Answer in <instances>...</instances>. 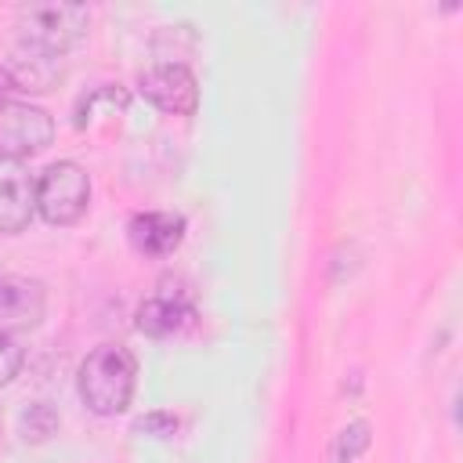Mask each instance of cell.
I'll return each mask as SVG.
<instances>
[{
    "mask_svg": "<svg viewBox=\"0 0 463 463\" xmlns=\"http://www.w3.org/2000/svg\"><path fill=\"white\" fill-rule=\"evenodd\" d=\"M174 427H177V420L166 416V412H152V416H141V420L134 423V430H148V434H156V438L174 434Z\"/></svg>",
    "mask_w": 463,
    "mask_h": 463,
    "instance_id": "4fadbf2b",
    "label": "cell"
},
{
    "mask_svg": "<svg viewBox=\"0 0 463 463\" xmlns=\"http://www.w3.org/2000/svg\"><path fill=\"white\" fill-rule=\"evenodd\" d=\"M130 246L145 257H166L181 246L184 239V217L174 210H145L130 217Z\"/></svg>",
    "mask_w": 463,
    "mask_h": 463,
    "instance_id": "ba28073f",
    "label": "cell"
},
{
    "mask_svg": "<svg viewBox=\"0 0 463 463\" xmlns=\"http://www.w3.org/2000/svg\"><path fill=\"white\" fill-rule=\"evenodd\" d=\"M22 362H25V351L18 347V340L11 333H0V387H7L22 373Z\"/></svg>",
    "mask_w": 463,
    "mask_h": 463,
    "instance_id": "7c38bea8",
    "label": "cell"
},
{
    "mask_svg": "<svg viewBox=\"0 0 463 463\" xmlns=\"http://www.w3.org/2000/svg\"><path fill=\"white\" fill-rule=\"evenodd\" d=\"M90 203V177L80 163L58 159L36 177V213L47 224H76Z\"/></svg>",
    "mask_w": 463,
    "mask_h": 463,
    "instance_id": "3957f363",
    "label": "cell"
},
{
    "mask_svg": "<svg viewBox=\"0 0 463 463\" xmlns=\"http://www.w3.org/2000/svg\"><path fill=\"white\" fill-rule=\"evenodd\" d=\"M54 141V119L29 101L0 98V156L25 159Z\"/></svg>",
    "mask_w": 463,
    "mask_h": 463,
    "instance_id": "277c9868",
    "label": "cell"
},
{
    "mask_svg": "<svg viewBox=\"0 0 463 463\" xmlns=\"http://www.w3.org/2000/svg\"><path fill=\"white\" fill-rule=\"evenodd\" d=\"M373 441V427L365 420H351L336 438H333V449H329V459L333 463H354Z\"/></svg>",
    "mask_w": 463,
    "mask_h": 463,
    "instance_id": "30bf717a",
    "label": "cell"
},
{
    "mask_svg": "<svg viewBox=\"0 0 463 463\" xmlns=\"http://www.w3.org/2000/svg\"><path fill=\"white\" fill-rule=\"evenodd\" d=\"M83 405L94 416H119L137 387V358L123 344H98L76 373Z\"/></svg>",
    "mask_w": 463,
    "mask_h": 463,
    "instance_id": "6da1fadb",
    "label": "cell"
},
{
    "mask_svg": "<svg viewBox=\"0 0 463 463\" xmlns=\"http://www.w3.org/2000/svg\"><path fill=\"white\" fill-rule=\"evenodd\" d=\"M36 213V177L22 159L0 156V232L18 235Z\"/></svg>",
    "mask_w": 463,
    "mask_h": 463,
    "instance_id": "8992f818",
    "label": "cell"
},
{
    "mask_svg": "<svg viewBox=\"0 0 463 463\" xmlns=\"http://www.w3.org/2000/svg\"><path fill=\"white\" fill-rule=\"evenodd\" d=\"M58 430V412L51 402H33L25 412H22V438L25 441H43Z\"/></svg>",
    "mask_w": 463,
    "mask_h": 463,
    "instance_id": "8fae6325",
    "label": "cell"
},
{
    "mask_svg": "<svg viewBox=\"0 0 463 463\" xmlns=\"http://www.w3.org/2000/svg\"><path fill=\"white\" fill-rule=\"evenodd\" d=\"M137 90L148 105L170 116H192L199 109V83L184 61H156L137 76Z\"/></svg>",
    "mask_w": 463,
    "mask_h": 463,
    "instance_id": "5b68a950",
    "label": "cell"
},
{
    "mask_svg": "<svg viewBox=\"0 0 463 463\" xmlns=\"http://www.w3.org/2000/svg\"><path fill=\"white\" fill-rule=\"evenodd\" d=\"M47 315V289L29 275H0V333L36 329Z\"/></svg>",
    "mask_w": 463,
    "mask_h": 463,
    "instance_id": "52a82bcc",
    "label": "cell"
},
{
    "mask_svg": "<svg viewBox=\"0 0 463 463\" xmlns=\"http://www.w3.org/2000/svg\"><path fill=\"white\" fill-rule=\"evenodd\" d=\"M90 14L80 4H22L14 11L18 43L29 54L58 58L87 36Z\"/></svg>",
    "mask_w": 463,
    "mask_h": 463,
    "instance_id": "7a4b0ae2",
    "label": "cell"
},
{
    "mask_svg": "<svg viewBox=\"0 0 463 463\" xmlns=\"http://www.w3.org/2000/svg\"><path fill=\"white\" fill-rule=\"evenodd\" d=\"M192 304L181 297V293H152V297H145L141 304H137V329L145 333V336H156V340H163V336H174V333H181L188 322H192Z\"/></svg>",
    "mask_w": 463,
    "mask_h": 463,
    "instance_id": "9c48e42d",
    "label": "cell"
}]
</instances>
